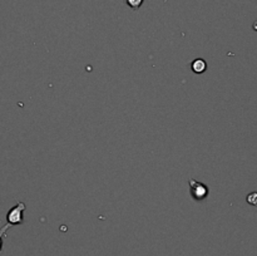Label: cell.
I'll use <instances>...</instances> for the list:
<instances>
[{
  "instance_id": "obj_1",
  "label": "cell",
  "mask_w": 257,
  "mask_h": 256,
  "mask_svg": "<svg viewBox=\"0 0 257 256\" xmlns=\"http://www.w3.org/2000/svg\"><path fill=\"white\" fill-rule=\"evenodd\" d=\"M26 203L24 202H18L16 206L9 210V212L7 213V223H9L11 226H17L22 225L24 222V211H26Z\"/></svg>"
},
{
  "instance_id": "obj_2",
  "label": "cell",
  "mask_w": 257,
  "mask_h": 256,
  "mask_svg": "<svg viewBox=\"0 0 257 256\" xmlns=\"http://www.w3.org/2000/svg\"><path fill=\"white\" fill-rule=\"evenodd\" d=\"M188 183H189V193H191L192 198H193L194 201L206 200L207 196L209 195L208 186L199 182V181L193 180V178H191V180L188 181Z\"/></svg>"
},
{
  "instance_id": "obj_3",
  "label": "cell",
  "mask_w": 257,
  "mask_h": 256,
  "mask_svg": "<svg viewBox=\"0 0 257 256\" xmlns=\"http://www.w3.org/2000/svg\"><path fill=\"white\" fill-rule=\"evenodd\" d=\"M191 69L193 73L196 74H202L207 71V63L206 61H203L202 58H197L192 62Z\"/></svg>"
},
{
  "instance_id": "obj_4",
  "label": "cell",
  "mask_w": 257,
  "mask_h": 256,
  "mask_svg": "<svg viewBox=\"0 0 257 256\" xmlns=\"http://www.w3.org/2000/svg\"><path fill=\"white\" fill-rule=\"evenodd\" d=\"M143 2L144 0H126V4L133 11H138L143 4Z\"/></svg>"
},
{
  "instance_id": "obj_5",
  "label": "cell",
  "mask_w": 257,
  "mask_h": 256,
  "mask_svg": "<svg viewBox=\"0 0 257 256\" xmlns=\"http://www.w3.org/2000/svg\"><path fill=\"white\" fill-rule=\"evenodd\" d=\"M11 227H12V226L9 225V223H7V225H4L3 227L0 228V251H2V248H3V238H4V236H6L7 231H8Z\"/></svg>"
},
{
  "instance_id": "obj_6",
  "label": "cell",
  "mask_w": 257,
  "mask_h": 256,
  "mask_svg": "<svg viewBox=\"0 0 257 256\" xmlns=\"http://www.w3.org/2000/svg\"><path fill=\"white\" fill-rule=\"evenodd\" d=\"M246 201H247V203H249V205L257 206V192L248 193L246 197Z\"/></svg>"
}]
</instances>
